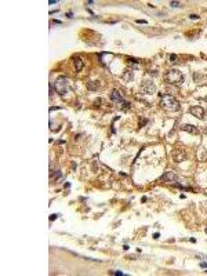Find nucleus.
I'll list each match as a JSON object with an SVG mask.
<instances>
[{
  "instance_id": "ddd939ff",
  "label": "nucleus",
  "mask_w": 207,
  "mask_h": 276,
  "mask_svg": "<svg viewBox=\"0 0 207 276\" xmlns=\"http://www.w3.org/2000/svg\"><path fill=\"white\" fill-rule=\"evenodd\" d=\"M55 218H57V214H51L50 215V221H54Z\"/></svg>"
},
{
  "instance_id": "1a4fd4ad",
  "label": "nucleus",
  "mask_w": 207,
  "mask_h": 276,
  "mask_svg": "<svg viewBox=\"0 0 207 276\" xmlns=\"http://www.w3.org/2000/svg\"><path fill=\"white\" fill-rule=\"evenodd\" d=\"M73 62H75V66H76V72H80L83 69V61L79 57H75L73 58Z\"/></svg>"
},
{
  "instance_id": "6ab92c4d",
  "label": "nucleus",
  "mask_w": 207,
  "mask_h": 276,
  "mask_svg": "<svg viewBox=\"0 0 207 276\" xmlns=\"http://www.w3.org/2000/svg\"><path fill=\"white\" fill-rule=\"evenodd\" d=\"M204 132H206V134H207V127H206V128H204Z\"/></svg>"
},
{
  "instance_id": "9b49d317",
  "label": "nucleus",
  "mask_w": 207,
  "mask_h": 276,
  "mask_svg": "<svg viewBox=\"0 0 207 276\" xmlns=\"http://www.w3.org/2000/svg\"><path fill=\"white\" fill-rule=\"evenodd\" d=\"M177 58L178 57H177L175 54H173V55H170V61H171V62H177Z\"/></svg>"
},
{
  "instance_id": "a211bd4d",
  "label": "nucleus",
  "mask_w": 207,
  "mask_h": 276,
  "mask_svg": "<svg viewBox=\"0 0 207 276\" xmlns=\"http://www.w3.org/2000/svg\"><path fill=\"white\" fill-rule=\"evenodd\" d=\"M200 266H201V268H207V264H206V262H201Z\"/></svg>"
},
{
  "instance_id": "f03ea898",
  "label": "nucleus",
  "mask_w": 207,
  "mask_h": 276,
  "mask_svg": "<svg viewBox=\"0 0 207 276\" xmlns=\"http://www.w3.org/2000/svg\"><path fill=\"white\" fill-rule=\"evenodd\" d=\"M164 80L170 84H181L184 81V75L177 69H171L164 75Z\"/></svg>"
},
{
  "instance_id": "4468645a",
  "label": "nucleus",
  "mask_w": 207,
  "mask_h": 276,
  "mask_svg": "<svg viewBox=\"0 0 207 276\" xmlns=\"http://www.w3.org/2000/svg\"><path fill=\"white\" fill-rule=\"evenodd\" d=\"M59 177H61V173L57 171V173H55V175H54V178H59Z\"/></svg>"
},
{
  "instance_id": "20e7f679",
  "label": "nucleus",
  "mask_w": 207,
  "mask_h": 276,
  "mask_svg": "<svg viewBox=\"0 0 207 276\" xmlns=\"http://www.w3.org/2000/svg\"><path fill=\"white\" fill-rule=\"evenodd\" d=\"M156 91V86L152 83V81H144L141 84V92L142 94H152V92Z\"/></svg>"
},
{
  "instance_id": "dca6fc26",
  "label": "nucleus",
  "mask_w": 207,
  "mask_h": 276,
  "mask_svg": "<svg viewBox=\"0 0 207 276\" xmlns=\"http://www.w3.org/2000/svg\"><path fill=\"white\" fill-rule=\"evenodd\" d=\"M112 275H119V276H121L123 273H121V272H112Z\"/></svg>"
},
{
  "instance_id": "6e6552de",
  "label": "nucleus",
  "mask_w": 207,
  "mask_h": 276,
  "mask_svg": "<svg viewBox=\"0 0 207 276\" xmlns=\"http://www.w3.org/2000/svg\"><path fill=\"white\" fill-rule=\"evenodd\" d=\"M181 128L186 132H190V134H199V130H197L195 126H192V124H184Z\"/></svg>"
},
{
  "instance_id": "f8f14e48",
  "label": "nucleus",
  "mask_w": 207,
  "mask_h": 276,
  "mask_svg": "<svg viewBox=\"0 0 207 276\" xmlns=\"http://www.w3.org/2000/svg\"><path fill=\"white\" fill-rule=\"evenodd\" d=\"M170 6H173V7H179V3H178V1H171V3H170Z\"/></svg>"
},
{
  "instance_id": "2eb2a0df",
  "label": "nucleus",
  "mask_w": 207,
  "mask_h": 276,
  "mask_svg": "<svg viewBox=\"0 0 207 276\" xmlns=\"http://www.w3.org/2000/svg\"><path fill=\"white\" fill-rule=\"evenodd\" d=\"M190 18H192V19H199V15H195V14H192V15H190Z\"/></svg>"
},
{
  "instance_id": "f3484780",
  "label": "nucleus",
  "mask_w": 207,
  "mask_h": 276,
  "mask_svg": "<svg viewBox=\"0 0 207 276\" xmlns=\"http://www.w3.org/2000/svg\"><path fill=\"white\" fill-rule=\"evenodd\" d=\"M55 3H57V0H50L48 1V4H55Z\"/></svg>"
},
{
  "instance_id": "9d476101",
  "label": "nucleus",
  "mask_w": 207,
  "mask_h": 276,
  "mask_svg": "<svg viewBox=\"0 0 207 276\" xmlns=\"http://www.w3.org/2000/svg\"><path fill=\"white\" fill-rule=\"evenodd\" d=\"M87 87H88V90H97L99 86H98L97 81H90V83L87 84Z\"/></svg>"
},
{
  "instance_id": "7ed1b4c3",
  "label": "nucleus",
  "mask_w": 207,
  "mask_h": 276,
  "mask_svg": "<svg viewBox=\"0 0 207 276\" xmlns=\"http://www.w3.org/2000/svg\"><path fill=\"white\" fill-rule=\"evenodd\" d=\"M54 87H55V90H57L58 94H61V95H63V94H66L69 90V80L68 77H65V76H59L57 80H55V83H54Z\"/></svg>"
},
{
  "instance_id": "aec40b11",
  "label": "nucleus",
  "mask_w": 207,
  "mask_h": 276,
  "mask_svg": "<svg viewBox=\"0 0 207 276\" xmlns=\"http://www.w3.org/2000/svg\"><path fill=\"white\" fill-rule=\"evenodd\" d=\"M204 99H206V101H207V95H206V97H204Z\"/></svg>"
},
{
  "instance_id": "423d86ee",
  "label": "nucleus",
  "mask_w": 207,
  "mask_h": 276,
  "mask_svg": "<svg viewBox=\"0 0 207 276\" xmlns=\"http://www.w3.org/2000/svg\"><path fill=\"white\" fill-rule=\"evenodd\" d=\"M178 179V177H177V174H174L173 171H167L166 174H163L161 175V181H164V182H175Z\"/></svg>"
},
{
  "instance_id": "0eeeda50",
  "label": "nucleus",
  "mask_w": 207,
  "mask_h": 276,
  "mask_svg": "<svg viewBox=\"0 0 207 276\" xmlns=\"http://www.w3.org/2000/svg\"><path fill=\"white\" fill-rule=\"evenodd\" d=\"M110 99L116 104H123L124 102V99H123V97H121L120 91H117V90H113V91H112V94H110Z\"/></svg>"
},
{
  "instance_id": "39448f33",
  "label": "nucleus",
  "mask_w": 207,
  "mask_h": 276,
  "mask_svg": "<svg viewBox=\"0 0 207 276\" xmlns=\"http://www.w3.org/2000/svg\"><path fill=\"white\" fill-rule=\"evenodd\" d=\"M189 112L197 119H204V109L201 106H190Z\"/></svg>"
},
{
  "instance_id": "f257e3e1",
  "label": "nucleus",
  "mask_w": 207,
  "mask_h": 276,
  "mask_svg": "<svg viewBox=\"0 0 207 276\" xmlns=\"http://www.w3.org/2000/svg\"><path fill=\"white\" fill-rule=\"evenodd\" d=\"M161 108L166 109L167 112H178L181 109L179 102L174 97L168 95V94H161Z\"/></svg>"
}]
</instances>
